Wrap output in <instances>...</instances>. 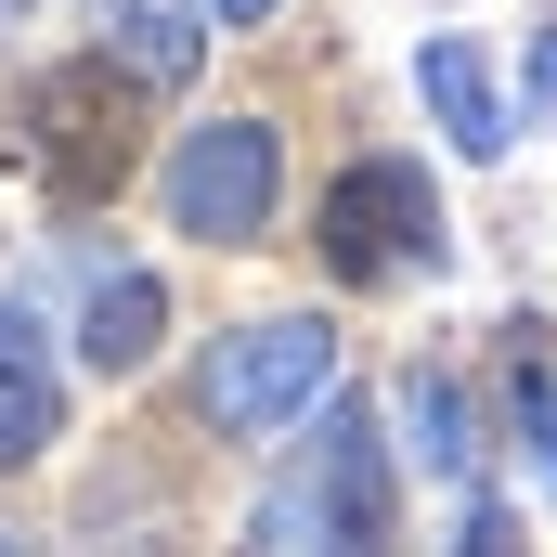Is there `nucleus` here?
<instances>
[{"label": "nucleus", "mask_w": 557, "mask_h": 557, "mask_svg": "<svg viewBox=\"0 0 557 557\" xmlns=\"http://www.w3.org/2000/svg\"><path fill=\"white\" fill-rule=\"evenodd\" d=\"M104 65H131L143 91H182L208 65V26L182 0H104Z\"/></svg>", "instance_id": "8"}, {"label": "nucleus", "mask_w": 557, "mask_h": 557, "mask_svg": "<svg viewBox=\"0 0 557 557\" xmlns=\"http://www.w3.org/2000/svg\"><path fill=\"white\" fill-rule=\"evenodd\" d=\"M403 416H416V454L441 467V480H467V467H480V441H467V389H454V376H416V389H403Z\"/></svg>", "instance_id": "10"}, {"label": "nucleus", "mask_w": 557, "mask_h": 557, "mask_svg": "<svg viewBox=\"0 0 557 557\" xmlns=\"http://www.w3.org/2000/svg\"><path fill=\"white\" fill-rule=\"evenodd\" d=\"M52 428H65V376H52L39 324H26V311H0V467H39V454H52Z\"/></svg>", "instance_id": "6"}, {"label": "nucleus", "mask_w": 557, "mask_h": 557, "mask_svg": "<svg viewBox=\"0 0 557 557\" xmlns=\"http://www.w3.org/2000/svg\"><path fill=\"white\" fill-rule=\"evenodd\" d=\"M273 557H389V441L363 403H324L311 454L285 467L273 519H260Z\"/></svg>", "instance_id": "2"}, {"label": "nucleus", "mask_w": 557, "mask_h": 557, "mask_svg": "<svg viewBox=\"0 0 557 557\" xmlns=\"http://www.w3.org/2000/svg\"><path fill=\"white\" fill-rule=\"evenodd\" d=\"M416 91L441 104V131L467 143V156H506V143H519V104L493 91V65H480V39H428V52H416Z\"/></svg>", "instance_id": "7"}, {"label": "nucleus", "mask_w": 557, "mask_h": 557, "mask_svg": "<svg viewBox=\"0 0 557 557\" xmlns=\"http://www.w3.org/2000/svg\"><path fill=\"white\" fill-rule=\"evenodd\" d=\"M0 557H26V545H13V532H0Z\"/></svg>", "instance_id": "14"}, {"label": "nucleus", "mask_w": 557, "mask_h": 557, "mask_svg": "<svg viewBox=\"0 0 557 557\" xmlns=\"http://www.w3.org/2000/svg\"><path fill=\"white\" fill-rule=\"evenodd\" d=\"M208 13H221V26H260V13H273V0H208Z\"/></svg>", "instance_id": "13"}, {"label": "nucleus", "mask_w": 557, "mask_h": 557, "mask_svg": "<svg viewBox=\"0 0 557 557\" xmlns=\"http://www.w3.org/2000/svg\"><path fill=\"white\" fill-rule=\"evenodd\" d=\"M285 195V131L273 117H208V131L169 143V221L195 247H247Z\"/></svg>", "instance_id": "5"}, {"label": "nucleus", "mask_w": 557, "mask_h": 557, "mask_svg": "<svg viewBox=\"0 0 557 557\" xmlns=\"http://www.w3.org/2000/svg\"><path fill=\"white\" fill-rule=\"evenodd\" d=\"M519 416H532V454H545V480H557V389L545 376H519Z\"/></svg>", "instance_id": "12"}, {"label": "nucleus", "mask_w": 557, "mask_h": 557, "mask_svg": "<svg viewBox=\"0 0 557 557\" xmlns=\"http://www.w3.org/2000/svg\"><path fill=\"white\" fill-rule=\"evenodd\" d=\"M156 324H169V285L156 273H91V298H78V363L131 376L143 350H156Z\"/></svg>", "instance_id": "9"}, {"label": "nucleus", "mask_w": 557, "mask_h": 557, "mask_svg": "<svg viewBox=\"0 0 557 557\" xmlns=\"http://www.w3.org/2000/svg\"><path fill=\"white\" fill-rule=\"evenodd\" d=\"M441 260H454V234H441L428 169L416 156H350L337 195H324V273L337 285H416Z\"/></svg>", "instance_id": "3"}, {"label": "nucleus", "mask_w": 557, "mask_h": 557, "mask_svg": "<svg viewBox=\"0 0 557 557\" xmlns=\"http://www.w3.org/2000/svg\"><path fill=\"white\" fill-rule=\"evenodd\" d=\"M26 169H39V195L104 208V195L143 169V78L104 65V52L39 65V78H26Z\"/></svg>", "instance_id": "1"}, {"label": "nucleus", "mask_w": 557, "mask_h": 557, "mask_svg": "<svg viewBox=\"0 0 557 557\" xmlns=\"http://www.w3.org/2000/svg\"><path fill=\"white\" fill-rule=\"evenodd\" d=\"M454 557H532V545H519V519L480 493V506H467V532H454Z\"/></svg>", "instance_id": "11"}, {"label": "nucleus", "mask_w": 557, "mask_h": 557, "mask_svg": "<svg viewBox=\"0 0 557 557\" xmlns=\"http://www.w3.org/2000/svg\"><path fill=\"white\" fill-rule=\"evenodd\" d=\"M324 376H337L324 311H273V324L208 337V363H195V416L221 428V441H273L285 416H311V403H324Z\"/></svg>", "instance_id": "4"}]
</instances>
